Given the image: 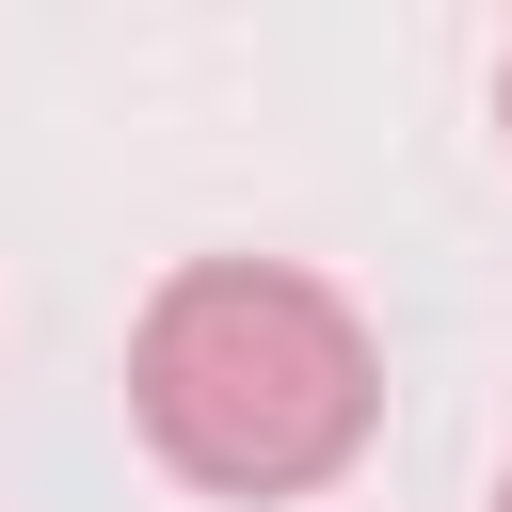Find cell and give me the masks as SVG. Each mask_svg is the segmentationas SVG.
<instances>
[{"mask_svg":"<svg viewBox=\"0 0 512 512\" xmlns=\"http://www.w3.org/2000/svg\"><path fill=\"white\" fill-rule=\"evenodd\" d=\"M128 416L192 496H320L384 432V336L304 256H176L128 320Z\"/></svg>","mask_w":512,"mask_h":512,"instance_id":"6da1fadb","label":"cell"},{"mask_svg":"<svg viewBox=\"0 0 512 512\" xmlns=\"http://www.w3.org/2000/svg\"><path fill=\"white\" fill-rule=\"evenodd\" d=\"M496 128H512V48H496Z\"/></svg>","mask_w":512,"mask_h":512,"instance_id":"7a4b0ae2","label":"cell"},{"mask_svg":"<svg viewBox=\"0 0 512 512\" xmlns=\"http://www.w3.org/2000/svg\"><path fill=\"white\" fill-rule=\"evenodd\" d=\"M496 512H512V464H496Z\"/></svg>","mask_w":512,"mask_h":512,"instance_id":"3957f363","label":"cell"}]
</instances>
